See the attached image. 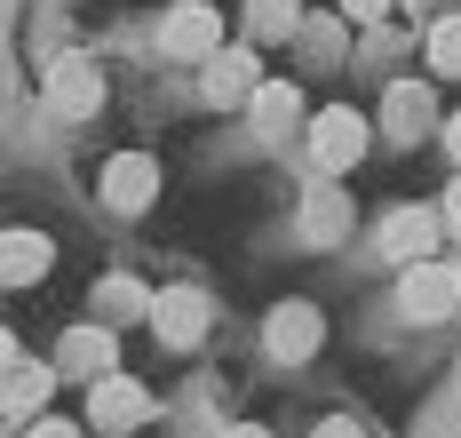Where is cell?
Returning a JSON list of instances; mask_svg holds the SVG:
<instances>
[{"label": "cell", "mask_w": 461, "mask_h": 438, "mask_svg": "<svg viewBox=\"0 0 461 438\" xmlns=\"http://www.w3.org/2000/svg\"><path fill=\"white\" fill-rule=\"evenodd\" d=\"M366 112H350V104H334V112H319L311 120V168L319 176H350L358 160H366Z\"/></svg>", "instance_id": "1"}, {"label": "cell", "mask_w": 461, "mask_h": 438, "mask_svg": "<svg viewBox=\"0 0 461 438\" xmlns=\"http://www.w3.org/2000/svg\"><path fill=\"white\" fill-rule=\"evenodd\" d=\"M143 415H151L143 383H128V375H95V383H88V423H95L104 438H128V431H143Z\"/></svg>", "instance_id": "2"}, {"label": "cell", "mask_w": 461, "mask_h": 438, "mask_svg": "<svg viewBox=\"0 0 461 438\" xmlns=\"http://www.w3.org/2000/svg\"><path fill=\"white\" fill-rule=\"evenodd\" d=\"M159 41H167V56H184V64H207V56L223 49V16L207 0H184V8H167Z\"/></svg>", "instance_id": "3"}, {"label": "cell", "mask_w": 461, "mask_h": 438, "mask_svg": "<svg viewBox=\"0 0 461 438\" xmlns=\"http://www.w3.org/2000/svg\"><path fill=\"white\" fill-rule=\"evenodd\" d=\"M398 303H406V319H446L461 303V271H446V263H406V279H398Z\"/></svg>", "instance_id": "4"}, {"label": "cell", "mask_w": 461, "mask_h": 438, "mask_svg": "<svg viewBox=\"0 0 461 438\" xmlns=\"http://www.w3.org/2000/svg\"><path fill=\"white\" fill-rule=\"evenodd\" d=\"M438 240H446V215L438 207H390L382 215V255H398V263L438 255Z\"/></svg>", "instance_id": "5"}, {"label": "cell", "mask_w": 461, "mask_h": 438, "mask_svg": "<svg viewBox=\"0 0 461 438\" xmlns=\"http://www.w3.org/2000/svg\"><path fill=\"white\" fill-rule=\"evenodd\" d=\"M319 335H326V319L311 311V303H278V311H271V327H263V342H271V359H278V367H303V359L319 351Z\"/></svg>", "instance_id": "6"}, {"label": "cell", "mask_w": 461, "mask_h": 438, "mask_svg": "<svg viewBox=\"0 0 461 438\" xmlns=\"http://www.w3.org/2000/svg\"><path fill=\"white\" fill-rule=\"evenodd\" d=\"M151 327H159V342H167V351H191V342L207 335V295H191V287L151 295Z\"/></svg>", "instance_id": "7"}, {"label": "cell", "mask_w": 461, "mask_h": 438, "mask_svg": "<svg viewBox=\"0 0 461 438\" xmlns=\"http://www.w3.org/2000/svg\"><path fill=\"white\" fill-rule=\"evenodd\" d=\"M159 192V168L143 160V151H120L112 168H104V207H120V215H143Z\"/></svg>", "instance_id": "8"}, {"label": "cell", "mask_w": 461, "mask_h": 438, "mask_svg": "<svg viewBox=\"0 0 461 438\" xmlns=\"http://www.w3.org/2000/svg\"><path fill=\"white\" fill-rule=\"evenodd\" d=\"M95 104H104V80H95V64L64 56V64L48 72V112H64V120H88Z\"/></svg>", "instance_id": "9"}, {"label": "cell", "mask_w": 461, "mask_h": 438, "mask_svg": "<svg viewBox=\"0 0 461 438\" xmlns=\"http://www.w3.org/2000/svg\"><path fill=\"white\" fill-rule=\"evenodd\" d=\"M429 112H438L429 88H421V80H398V88L382 96V136H390V144H421V136H429Z\"/></svg>", "instance_id": "10"}, {"label": "cell", "mask_w": 461, "mask_h": 438, "mask_svg": "<svg viewBox=\"0 0 461 438\" xmlns=\"http://www.w3.org/2000/svg\"><path fill=\"white\" fill-rule=\"evenodd\" d=\"M48 383H56V367H32V359L0 367V415H8V423H32L48 406Z\"/></svg>", "instance_id": "11"}, {"label": "cell", "mask_w": 461, "mask_h": 438, "mask_svg": "<svg viewBox=\"0 0 461 438\" xmlns=\"http://www.w3.org/2000/svg\"><path fill=\"white\" fill-rule=\"evenodd\" d=\"M48 263H56V240H41V232H0V287H32V279H48Z\"/></svg>", "instance_id": "12"}, {"label": "cell", "mask_w": 461, "mask_h": 438, "mask_svg": "<svg viewBox=\"0 0 461 438\" xmlns=\"http://www.w3.org/2000/svg\"><path fill=\"white\" fill-rule=\"evenodd\" d=\"M104 367H120V351H112V319L104 327H72L64 335V351H56V375H104Z\"/></svg>", "instance_id": "13"}, {"label": "cell", "mask_w": 461, "mask_h": 438, "mask_svg": "<svg viewBox=\"0 0 461 438\" xmlns=\"http://www.w3.org/2000/svg\"><path fill=\"white\" fill-rule=\"evenodd\" d=\"M255 136H263V144H286V136H294V112H303V96H294V88H286V80H255Z\"/></svg>", "instance_id": "14"}, {"label": "cell", "mask_w": 461, "mask_h": 438, "mask_svg": "<svg viewBox=\"0 0 461 438\" xmlns=\"http://www.w3.org/2000/svg\"><path fill=\"white\" fill-rule=\"evenodd\" d=\"M350 232V199L334 192V184H319V192L303 199V247H334Z\"/></svg>", "instance_id": "15"}, {"label": "cell", "mask_w": 461, "mask_h": 438, "mask_svg": "<svg viewBox=\"0 0 461 438\" xmlns=\"http://www.w3.org/2000/svg\"><path fill=\"white\" fill-rule=\"evenodd\" d=\"M207 96H215V104L255 96V49H215V56H207Z\"/></svg>", "instance_id": "16"}, {"label": "cell", "mask_w": 461, "mask_h": 438, "mask_svg": "<svg viewBox=\"0 0 461 438\" xmlns=\"http://www.w3.org/2000/svg\"><path fill=\"white\" fill-rule=\"evenodd\" d=\"M143 311H151V295H143L128 271H112V279L95 287V319H112V327H128V319H143Z\"/></svg>", "instance_id": "17"}, {"label": "cell", "mask_w": 461, "mask_h": 438, "mask_svg": "<svg viewBox=\"0 0 461 438\" xmlns=\"http://www.w3.org/2000/svg\"><path fill=\"white\" fill-rule=\"evenodd\" d=\"M429 72L461 80V16H454V8H446V16L429 24Z\"/></svg>", "instance_id": "18"}, {"label": "cell", "mask_w": 461, "mask_h": 438, "mask_svg": "<svg viewBox=\"0 0 461 438\" xmlns=\"http://www.w3.org/2000/svg\"><path fill=\"white\" fill-rule=\"evenodd\" d=\"M255 32H303V0H255Z\"/></svg>", "instance_id": "19"}, {"label": "cell", "mask_w": 461, "mask_h": 438, "mask_svg": "<svg viewBox=\"0 0 461 438\" xmlns=\"http://www.w3.org/2000/svg\"><path fill=\"white\" fill-rule=\"evenodd\" d=\"M303 49H311V64H334V56H342V24H303Z\"/></svg>", "instance_id": "20"}, {"label": "cell", "mask_w": 461, "mask_h": 438, "mask_svg": "<svg viewBox=\"0 0 461 438\" xmlns=\"http://www.w3.org/2000/svg\"><path fill=\"white\" fill-rule=\"evenodd\" d=\"M24 438H80V431H72V423H56V415L41 406V415H32V431H24Z\"/></svg>", "instance_id": "21"}, {"label": "cell", "mask_w": 461, "mask_h": 438, "mask_svg": "<svg viewBox=\"0 0 461 438\" xmlns=\"http://www.w3.org/2000/svg\"><path fill=\"white\" fill-rule=\"evenodd\" d=\"M382 8H390V0H342V16H358V24H374Z\"/></svg>", "instance_id": "22"}, {"label": "cell", "mask_w": 461, "mask_h": 438, "mask_svg": "<svg viewBox=\"0 0 461 438\" xmlns=\"http://www.w3.org/2000/svg\"><path fill=\"white\" fill-rule=\"evenodd\" d=\"M446 232H461V176H454V192H446Z\"/></svg>", "instance_id": "23"}, {"label": "cell", "mask_w": 461, "mask_h": 438, "mask_svg": "<svg viewBox=\"0 0 461 438\" xmlns=\"http://www.w3.org/2000/svg\"><path fill=\"white\" fill-rule=\"evenodd\" d=\"M319 438H366L358 423H319Z\"/></svg>", "instance_id": "24"}, {"label": "cell", "mask_w": 461, "mask_h": 438, "mask_svg": "<svg viewBox=\"0 0 461 438\" xmlns=\"http://www.w3.org/2000/svg\"><path fill=\"white\" fill-rule=\"evenodd\" d=\"M406 8H414L421 24H429V8H438V16H446V8H454V0H406Z\"/></svg>", "instance_id": "25"}, {"label": "cell", "mask_w": 461, "mask_h": 438, "mask_svg": "<svg viewBox=\"0 0 461 438\" xmlns=\"http://www.w3.org/2000/svg\"><path fill=\"white\" fill-rule=\"evenodd\" d=\"M0 367H16V335L8 327H0Z\"/></svg>", "instance_id": "26"}, {"label": "cell", "mask_w": 461, "mask_h": 438, "mask_svg": "<svg viewBox=\"0 0 461 438\" xmlns=\"http://www.w3.org/2000/svg\"><path fill=\"white\" fill-rule=\"evenodd\" d=\"M223 438H271V431H255V423H230V431Z\"/></svg>", "instance_id": "27"}, {"label": "cell", "mask_w": 461, "mask_h": 438, "mask_svg": "<svg viewBox=\"0 0 461 438\" xmlns=\"http://www.w3.org/2000/svg\"><path fill=\"white\" fill-rule=\"evenodd\" d=\"M446 144H454V160H461V112H454V128H446Z\"/></svg>", "instance_id": "28"}]
</instances>
